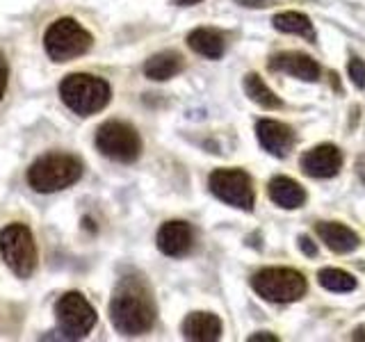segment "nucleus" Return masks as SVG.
Segmentation results:
<instances>
[{
    "label": "nucleus",
    "mask_w": 365,
    "mask_h": 342,
    "mask_svg": "<svg viewBox=\"0 0 365 342\" xmlns=\"http://www.w3.org/2000/svg\"><path fill=\"white\" fill-rule=\"evenodd\" d=\"M91 43H94V37L91 32L85 30L76 19H57L53 21L43 32V51L51 57L53 62H71L76 57L85 55Z\"/></svg>",
    "instance_id": "obj_5"
},
{
    "label": "nucleus",
    "mask_w": 365,
    "mask_h": 342,
    "mask_svg": "<svg viewBox=\"0 0 365 342\" xmlns=\"http://www.w3.org/2000/svg\"><path fill=\"white\" fill-rule=\"evenodd\" d=\"M299 247H302V251H304L308 258H315L317 256V247H315V242L308 235H302L299 237Z\"/></svg>",
    "instance_id": "obj_25"
},
{
    "label": "nucleus",
    "mask_w": 365,
    "mask_h": 342,
    "mask_svg": "<svg viewBox=\"0 0 365 342\" xmlns=\"http://www.w3.org/2000/svg\"><path fill=\"white\" fill-rule=\"evenodd\" d=\"M317 235L319 239L336 254H349V251L359 249V235L351 228L336 224V222H322L317 224Z\"/></svg>",
    "instance_id": "obj_16"
},
{
    "label": "nucleus",
    "mask_w": 365,
    "mask_h": 342,
    "mask_svg": "<svg viewBox=\"0 0 365 342\" xmlns=\"http://www.w3.org/2000/svg\"><path fill=\"white\" fill-rule=\"evenodd\" d=\"M347 71H349L351 83L361 89H365V62L361 60V57H351L349 64H347Z\"/></svg>",
    "instance_id": "obj_22"
},
{
    "label": "nucleus",
    "mask_w": 365,
    "mask_h": 342,
    "mask_svg": "<svg viewBox=\"0 0 365 342\" xmlns=\"http://www.w3.org/2000/svg\"><path fill=\"white\" fill-rule=\"evenodd\" d=\"M272 23L279 32L297 34V37H306L308 41H315L313 23L306 14H302V11H281V14L274 16Z\"/></svg>",
    "instance_id": "obj_19"
},
{
    "label": "nucleus",
    "mask_w": 365,
    "mask_h": 342,
    "mask_svg": "<svg viewBox=\"0 0 365 342\" xmlns=\"http://www.w3.org/2000/svg\"><path fill=\"white\" fill-rule=\"evenodd\" d=\"M235 3L242 7H251V9H265V7L277 5L279 0H235Z\"/></svg>",
    "instance_id": "obj_24"
},
{
    "label": "nucleus",
    "mask_w": 365,
    "mask_h": 342,
    "mask_svg": "<svg viewBox=\"0 0 365 342\" xmlns=\"http://www.w3.org/2000/svg\"><path fill=\"white\" fill-rule=\"evenodd\" d=\"M112 326L121 336H144L155 324V304L140 276H123L110 301Z\"/></svg>",
    "instance_id": "obj_1"
},
{
    "label": "nucleus",
    "mask_w": 365,
    "mask_h": 342,
    "mask_svg": "<svg viewBox=\"0 0 365 342\" xmlns=\"http://www.w3.org/2000/svg\"><path fill=\"white\" fill-rule=\"evenodd\" d=\"M83 176V162L71 153H43L26 171L28 185L39 194H55L76 185Z\"/></svg>",
    "instance_id": "obj_2"
},
{
    "label": "nucleus",
    "mask_w": 365,
    "mask_h": 342,
    "mask_svg": "<svg viewBox=\"0 0 365 342\" xmlns=\"http://www.w3.org/2000/svg\"><path fill=\"white\" fill-rule=\"evenodd\" d=\"M317 281L322 288H327L331 292H351L354 288H356V279H354L351 274L336 269V267L322 269L317 274Z\"/></svg>",
    "instance_id": "obj_21"
},
{
    "label": "nucleus",
    "mask_w": 365,
    "mask_h": 342,
    "mask_svg": "<svg viewBox=\"0 0 365 342\" xmlns=\"http://www.w3.org/2000/svg\"><path fill=\"white\" fill-rule=\"evenodd\" d=\"M210 190L220 201L233 205L237 210H254L256 192L251 178L242 169H217L210 174Z\"/></svg>",
    "instance_id": "obj_9"
},
{
    "label": "nucleus",
    "mask_w": 365,
    "mask_h": 342,
    "mask_svg": "<svg viewBox=\"0 0 365 342\" xmlns=\"http://www.w3.org/2000/svg\"><path fill=\"white\" fill-rule=\"evenodd\" d=\"M269 68H272V71L288 73L292 78H299V80H304V83H315V80L319 78L317 62L313 60L311 55L297 53V51L274 55L269 60Z\"/></svg>",
    "instance_id": "obj_13"
},
{
    "label": "nucleus",
    "mask_w": 365,
    "mask_h": 342,
    "mask_svg": "<svg viewBox=\"0 0 365 342\" xmlns=\"http://www.w3.org/2000/svg\"><path fill=\"white\" fill-rule=\"evenodd\" d=\"M254 288L262 299L272 304H292L306 294L308 285L302 271L290 267H265L251 276Z\"/></svg>",
    "instance_id": "obj_6"
},
{
    "label": "nucleus",
    "mask_w": 365,
    "mask_h": 342,
    "mask_svg": "<svg viewBox=\"0 0 365 342\" xmlns=\"http://www.w3.org/2000/svg\"><path fill=\"white\" fill-rule=\"evenodd\" d=\"M7 80H9V64L5 60V55L0 53V100H3L7 91Z\"/></svg>",
    "instance_id": "obj_23"
},
{
    "label": "nucleus",
    "mask_w": 365,
    "mask_h": 342,
    "mask_svg": "<svg viewBox=\"0 0 365 342\" xmlns=\"http://www.w3.org/2000/svg\"><path fill=\"white\" fill-rule=\"evenodd\" d=\"M267 192H269V199L285 210L302 208V205L306 203L304 187L288 176H274L267 185Z\"/></svg>",
    "instance_id": "obj_15"
},
{
    "label": "nucleus",
    "mask_w": 365,
    "mask_h": 342,
    "mask_svg": "<svg viewBox=\"0 0 365 342\" xmlns=\"http://www.w3.org/2000/svg\"><path fill=\"white\" fill-rule=\"evenodd\" d=\"M187 46L208 60H220L224 55V37L212 28H197L187 34Z\"/></svg>",
    "instance_id": "obj_17"
},
{
    "label": "nucleus",
    "mask_w": 365,
    "mask_h": 342,
    "mask_svg": "<svg viewBox=\"0 0 365 342\" xmlns=\"http://www.w3.org/2000/svg\"><path fill=\"white\" fill-rule=\"evenodd\" d=\"M96 148L114 162H135L142 155V140L137 130L125 121H106L96 130Z\"/></svg>",
    "instance_id": "obj_7"
},
{
    "label": "nucleus",
    "mask_w": 365,
    "mask_h": 342,
    "mask_svg": "<svg viewBox=\"0 0 365 342\" xmlns=\"http://www.w3.org/2000/svg\"><path fill=\"white\" fill-rule=\"evenodd\" d=\"M194 247V228L187 222H167L158 231V249L165 256H187Z\"/></svg>",
    "instance_id": "obj_10"
},
{
    "label": "nucleus",
    "mask_w": 365,
    "mask_h": 342,
    "mask_svg": "<svg viewBox=\"0 0 365 342\" xmlns=\"http://www.w3.org/2000/svg\"><path fill=\"white\" fill-rule=\"evenodd\" d=\"M174 5H178V7H190V5H197V3H201V0H171Z\"/></svg>",
    "instance_id": "obj_27"
},
{
    "label": "nucleus",
    "mask_w": 365,
    "mask_h": 342,
    "mask_svg": "<svg viewBox=\"0 0 365 342\" xmlns=\"http://www.w3.org/2000/svg\"><path fill=\"white\" fill-rule=\"evenodd\" d=\"M55 317L60 324L64 338L78 340L91 333V328L96 326V311L91 306L85 294L80 292H66L55 304Z\"/></svg>",
    "instance_id": "obj_8"
},
{
    "label": "nucleus",
    "mask_w": 365,
    "mask_h": 342,
    "mask_svg": "<svg viewBox=\"0 0 365 342\" xmlns=\"http://www.w3.org/2000/svg\"><path fill=\"white\" fill-rule=\"evenodd\" d=\"M256 137H258L260 146L277 157H285L294 146V133L281 121L260 119L256 123Z\"/></svg>",
    "instance_id": "obj_12"
},
{
    "label": "nucleus",
    "mask_w": 365,
    "mask_h": 342,
    "mask_svg": "<svg viewBox=\"0 0 365 342\" xmlns=\"http://www.w3.org/2000/svg\"><path fill=\"white\" fill-rule=\"evenodd\" d=\"M342 167V153L336 146L322 144L302 155V169L311 178H331L336 176Z\"/></svg>",
    "instance_id": "obj_11"
},
{
    "label": "nucleus",
    "mask_w": 365,
    "mask_h": 342,
    "mask_svg": "<svg viewBox=\"0 0 365 342\" xmlns=\"http://www.w3.org/2000/svg\"><path fill=\"white\" fill-rule=\"evenodd\" d=\"M277 336H269V333H254L249 336V342H277Z\"/></svg>",
    "instance_id": "obj_26"
},
{
    "label": "nucleus",
    "mask_w": 365,
    "mask_h": 342,
    "mask_svg": "<svg viewBox=\"0 0 365 342\" xmlns=\"http://www.w3.org/2000/svg\"><path fill=\"white\" fill-rule=\"evenodd\" d=\"M182 338L194 342H215L222 336V322L212 313H190L182 319Z\"/></svg>",
    "instance_id": "obj_14"
},
{
    "label": "nucleus",
    "mask_w": 365,
    "mask_h": 342,
    "mask_svg": "<svg viewBox=\"0 0 365 342\" xmlns=\"http://www.w3.org/2000/svg\"><path fill=\"white\" fill-rule=\"evenodd\" d=\"M245 91H247V96L256 103V105H260V108H267V110H279L283 103H281V98L274 94V91L262 83L260 80V76H256V73H249L247 78H245Z\"/></svg>",
    "instance_id": "obj_20"
},
{
    "label": "nucleus",
    "mask_w": 365,
    "mask_h": 342,
    "mask_svg": "<svg viewBox=\"0 0 365 342\" xmlns=\"http://www.w3.org/2000/svg\"><path fill=\"white\" fill-rule=\"evenodd\" d=\"M182 68V57L174 51H165V53H155L153 57H148L146 64H144V76L148 80H163L174 78L176 73H180Z\"/></svg>",
    "instance_id": "obj_18"
},
{
    "label": "nucleus",
    "mask_w": 365,
    "mask_h": 342,
    "mask_svg": "<svg viewBox=\"0 0 365 342\" xmlns=\"http://www.w3.org/2000/svg\"><path fill=\"white\" fill-rule=\"evenodd\" d=\"M0 258L16 279H30L37 269L39 251L26 224H7L0 228Z\"/></svg>",
    "instance_id": "obj_4"
},
{
    "label": "nucleus",
    "mask_w": 365,
    "mask_h": 342,
    "mask_svg": "<svg viewBox=\"0 0 365 342\" xmlns=\"http://www.w3.org/2000/svg\"><path fill=\"white\" fill-rule=\"evenodd\" d=\"M60 98L78 117H91L101 112L112 98L108 80L91 73H68L60 83Z\"/></svg>",
    "instance_id": "obj_3"
}]
</instances>
